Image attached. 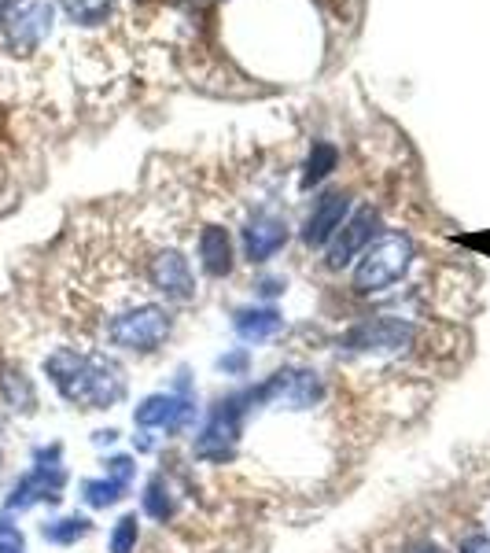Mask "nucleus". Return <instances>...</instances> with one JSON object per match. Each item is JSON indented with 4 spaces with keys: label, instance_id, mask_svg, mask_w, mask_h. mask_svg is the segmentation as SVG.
Returning a JSON list of instances; mask_svg holds the SVG:
<instances>
[{
    "label": "nucleus",
    "instance_id": "nucleus-1",
    "mask_svg": "<svg viewBox=\"0 0 490 553\" xmlns=\"http://www.w3.org/2000/svg\"><path fill=\"white\" fill-rule=\"evenodd\" d=\"M45 377L59 391V399L82 410H107L126 395V373L100 351L56 347L45 358Z\"/></svg>",
    "mask_w": 490,
    "mask_h": 553
},
{
    "label": "nucleus",
    "instance_id": "nucleus-2",
    "mask_svg": "<svg viewBox=\"0 0 490 553\" xmlns=\"http://www.w3.org/2000/svg\"><path fill=\"white\" fill-rule=\"evenodd\" d=\"M174 329L170 310L159 303H133L115 310L111 318H104L100 336L118 351H137V354H152L159 351Z\"/></svg>",
    "mask_w": 490,
    "mask_h": 553
},
{
    "label": "nucleus",
    "instance_id": "nucleus-3",
    "mask_svg": "<svg viewBox=\"0 0 490 553\" xmlns=\"http://www.w3.org/2000/svg\"><path fill=\"white\" fill-rule=\"evenodd\" d=\"M409 262H413V240L406 233H384L358 255L354 273H350V288L358 295H380L395 288L406 277Z\"/></svg>",
    "mask_w": 490,
    "mask_h": 553
},
{
    "label": "nucleus",
    "instance_id": "nucleus-4",
    "mask_svg": "<svg viewBox=\"0 0 490 553\" xmlns=\"http://www.w3.org/2000/svg\"><path fill=\"white\" fill-rule=\"evenodd\" d=\"M247 399L244 395H229L222 399L214 410H210L207 424H203V432L196 439V458L199 461H229L233 458V447L240 432H244V417H247Z\"/></svg>",
    "mask_w": 490,
    "mask_h": 553
},
{
    "label": "nucleus",
    "instance_id": "nucleus-5",
    "mask_svg": "<svg viewBox=\"0 0 490 553\" xmlns=\"http://www.w3.org/2000/svg\"><path fill=\"white\" fill-rule=\"evenodd\" d=\"M339 343H343L347 351H373V354L406 351V347L417 343V329H413L406 318L380 314V318H365V321H358V325H350Z\"/></svg>",
    "mask_w": 490,
    "mask_h": 553
},
{
    "label": "nucleus",
    "instance_id": "nucleus-6",
    "mask_svg": "<svg viewBox=\"0 0 490 553\" xmlns=\"http://www.w3.org/2000/svg\"><path fill=\"white\" fill-rule=\"evenodd\" d=\"M52 15L56 12H52L48 0H12L4 19H0L4 34H8V45L15 52H34L52 30Z\"/></svg>",
    "mask_w": 490,
    "mask_h": 553
},
{
    "label": "nucleus",
    "instance_id": "nucleus-7",
    "mask_svg": "<svg viewBox=\"0 0 490 553\" xmlns=\"http://www.w3.org/2000/svg\"><path fill=\"white\" fill-rule=\"evenodd\" d=\"M144 273H148V281H152L155 292H163L166 299H174V303H188V299L196 295V273H192L188 259L177 248L152 251L148 262H144Z\"/></svg>",
    "mask_w": 490,
    "mask_h": 553
},
{
    "label": "nucleus",
    "instance_id": "nucleus-8",
    "mask_svg": "<svg viewBox=\"0 0 490 553\" xmlns=\"http://www.w3.org/2000/svg\"><path fill=\"white\" fill-rule=\"evenodd\" d=\"M376 225H380V214H376L373 207H362V211L350 214L347 222L336 229V236L328 240V248H325L328 270H343L350 262H358V255L373 244Z\"/></svg>",
    "mask_w": 490,
    "mask_h": 553
},
{
    "label": "nucleus",
    "instance_id": "nucleus-9",
    "mask_svg": "<svg viewBox=\"0 0 490 553\" xmlns=\"http://www.w3.org/2000/svg\"><path fill=\"white\" fill-rule=\"evenodd\" d=\"M350 214V192L343 189H328L314 200V211L303 225V244L310 251L314 248H328V240L336 236V229L347 222Z\"/></svg>",
    "mask_w": 490,
    "mask_h": 553
},
{
    "label": "nucleus",
    "instance_id": "nucleus-10",
    "mask_svg": "<svg viewBox=\"0 0 490 553\" xmlns=\"http://www.w3.org/2000/svg\"><path fill=\"white\" fill-rule=\"evenodd\" d=\"M133 421L140 428H159V432H185L188 424L196 421V406L185 395H148L133 410Z\"/></svg>",
    "mask_w": 490,
    "mask_h": 553
},
{
    "label": "nucleus",
    "instance_id": "nucleus-11",
    "mask_svg": "<svg viewBox=\"0 0 490 553\" xmlns=\"http://www.w3.org/2000/svg\"><path fill=\"white\" fill-rule=\"evenodd\" d=\"M288 244V222L277 214H255L244 229V255L251 262L273 259L280 248Z\"/></svg>",
    "mask_w": 490,
    "mask_h": 553
},
{
    "label": "nucleus",
    "instance_id": "nucleus-12",
    "mask_svg": "<svg viewBox=\"0 0 490 553\" xmlns=\"http://www.w3.org/2000/svg\"><path fill=\"white\" fill-rule=\"evenodd\" d=\"M199 266L210 277H225L233 273V236L222 225H203L199 233Z\"/></svg>",
    "mask_w": 490,
    "mask_h": 553
},
{
    "label": "nucleus",
    "instance_id": "nucleus-13",
    "mask_svg": "<svg viewBox=\"0 0 490 553\" xmlns=\"http://www.w3.org/2000/svg\"><path fill=\"white\" fill-rule=\"evenodd\" d=\"M233 329L244 343H266L284 329V318L273 306H247V310H236Z\"/></svg>",
    "mask_w": 490,
    "mask_h": 553
},
{
    "label": "nucleus",
    "instance_id": "nucleus-14",
    "mask_svg": "<svg viewBox=\"0 0 490 553\" xmlns=\"http://www.w3.org/2000/svg\"><path fill=\"white\" fill-rule=\"evenodd\" d=\"M140 506H144V513L152 520H159V524H166V520L174 517V491H170V483H166V476H152L148 480V487H144V498H140Z\"/></svg>",
    "mask_w": 490,
    "mask_h": 553
},
{
    "label": "nucleus",
    "instance_id": "nucleus-15",
    "mask_svg": "<svg viewBox=\"0 0 490 553\" xmlns=\"http://www.w3.org/2000/svg\"><path fill=\"white\" fill-rule=\"evenodd\" d=\"M339 163V152H336V144H328V141H317L314 148H310V159H306L303 166V189H314V185H321L332 170H336Z\"/></svg>",
    "mask_w": 490,
    "mask_h": 553
},
{
    "label": "nucleus",
    "instance_id": "nucleus-16",
    "mask_svg": "<svg viewBox=\"0 0 490 553\" xmlns=\"http://www.w3.org/2000/svg\"><path fill=\"white\" fill-rule=\"evenodd\" d=\"M129 491V483L115 480V476H104V480H85L82 483V498L89 502L93 509H107V506H115L118 498Z\"/></svg>",
    "mask_w": 490,
    "mask_h": 553
},
{
    "label": "nucleus",
    "instance_id": "nucleus-17",
    "mask_svg": "<svg viewBox=\"0 0 490 553\" xmlns=\"http://www.w3.org/2000/svg\"><path fill=\"white\" fill-rule=\"evenodd\" d=\"M89 531H93V524H89L85 517H78V513H74V517L48 520V524H45V539H48V542H56V546H74V542L85 539Z\"/></svg>",
    "mask_w": 490,
    "mask_h": 553
},
{
    "label": "nucleus",
    "instance_id": "nucleus-18",
    "mask_svg": "<svg viewBox=\"0 0 490 553\" xmlns=\"http://www.w3.org/2000/svg\"><path fill=\"white\" fill-rule=\"evenodd\" d=\"M59 4H63V12L74 23L82 26H100L111 15V8H115V0H59Z\"/></svg>",
    "mask_w": 490,
    "mask_h": 553
},
{
    "label": "nucleus",
    "instance_id": "nucleus-19",
    "mask_svg": "<svg viewBox=\"0 0 490 553\" xmlns=\"http://www.w3.org/2000/svg\"><path fill=\"white\" fill-rule=\"evenodd\" d=\"M137 542H140V520H137V513H126V517L115 524L107 546H111V553H137Z\"/></svg>",
    "mask_w": 490,
    "mask_h": 553
},
{
    "label": "nucleus",
    "instance_id": "nucleus-20",
    "mask_svg": "<svg viewBox=\"0 0 490 553\" xmlns=\"http://www.w3.org/2000/svg\"><path fill=\"white\" fill-rule=\"evenodd\" d=\"M0 553H26V539L19 524H12L8 517H0Z\"/></svg>",
    "mask_w": 490,
    "mask_h": 553
},
{
    "label": "nucleus",
    "instance_id": "nucleus-21",
    "mask_svg": "<svg viewBox=\"0 0 490 553\" xmlns=\"http://www.w3.org/2000/svg\"><path fill=\"white\" fill-rule=\"evenodd\" d=\"M133 472H137V465H133L129 458H111L107 461V476H115V480H122V483L133 480Z\"/></svg>",
    "mask_w": 490,
    "mask_h": 553
},
{
    "label": "nucleus",
    "instance_id": "nucleus-22",
    "mask_svg": "<svg viewBox=\"0 0 490 553\" xmlns=\"http://www.w3.org/2000/svg\"><path fill=\"white\" fill-rule=\"evenodd\" d=\"M247 362H251V358H247V351L240 347V351L225 354V358H222V369H225V373H236V377H240V373H247Z\"/></svg>",
    "mask_w": 490,
    "mask_h": 553
},
{
    "label": "nucleus",
    "instance_id": "nucleus-23",
    "mask_svg": "<svg viewBox=\"0 0 490 553\" xmlns=\"http://www.w3.org/2000/svg\"><path fill=\"white\" fill-rule=\"evenodd\" d=\"M457 553H490V535H468Z\"/></svg>",
    "mask_w": 490,
    "mask_h": 553
},
{
    "label": "nucleus",
    "instance_id": "nucleus-24",
    "mask_svg": "<svg viewBox=\"0 0 490 553\" xmlns=\"http://www.w3.org/2000/svg\"><path fill=\"white\" fill-rule=\"evenodd\" d=\"M409 553H443V546H435V542H417Z\"/></svg>",
    "mask_w": 490,
    "mask_h": 553
},
{
    "label": "nucleus",
    "instance_id": "nucleus-25",
    "mask_svg": "<svg viewBox=\"0 0 490 553\" xmlns=\"http://www.w3.org/2000/svg\"><path fill=\"white\" fill-rule=\"evenodd\" d=\"M258 292H262V295H277L280 292V281H262V284H258Z\"/></svg>",
    "mask_w": 490,
    "mask_h": 553
},
{
    "label": "nucleus",
    "instance_id": "nucleus-26",
    "mask_svg": "<svg viewBox=\"0 0 490 553\" xmlns=\"http://www.w3.org/2000/svg\"><path fill=\"white\" fill-rule=\"evenodd\" d=\"M8 4H12V0H0V19H4V12H8Z\"/></svg>",
    "mask_w": 490,
    "mask_h": 553
}]
</instances>
